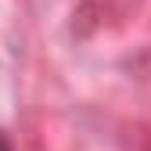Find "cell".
Masks as SVG:
<instances>
[{
  "label": "cell",
  "instance_id": "6da1fadb",
  "mask_svg": "<svg viewBox=\"0 0 151 151\" xmlns=\"http://www.w3.org/2000/svg\"><path fill=\"white\" fill-rule=\"evenodd\" d=\"M0 151H7V147H4V140H0Z\"/></svg>",
  "mask_w": 151,
  "mask_h": 151
}]
</instances>
